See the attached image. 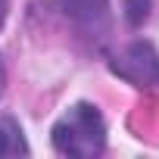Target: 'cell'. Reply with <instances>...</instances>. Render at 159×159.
I'll use <instances>...</instances> for the list:
<instances>
[{
    "label": "cell",
    "mask_w": 159,
    "mask_h": 159,
    "mask_svg": "<svg viewBox=\"0 0 159 159\" xmlns=\"http://www.w3.org/2000/svg\"><path fill=\"white\" fill-rule=\"evenodd\" d=\"M53 150L75 159H94L106 150V122L94 103H72L50 131Z\"/></svg>",
    "instance_id": "1"
},
{
    "label": "cell",
    "mask_w": 159,
    "mask_h": 159,
    "mask_svg": "<svg viewBox=\"0 0 159 159\" xmlns=\"http://www.w3.org/2000/svg\"><path fill=\"white\" fill-rule=\"evenodd\" d=\"M109 72L134 88H159V50L147 41H134L109 62Z\"/></svg>",
    "instance_id": "2"
},
{
    "label": "cell",
    "mask_w": 159,
    "mask_h": 159,
    "mask_svg": "<svg viewBox=\"0 0 159 159\" xmlns=\"http://www.w3.org/2000/svg\"><path fill=\"white\" fill-rule=\"evenodd\" d=\"M59 7L78 25H97L109 13V0H59Z\"/></svg>",
    "instance_id": "3"
},
{
    "label": "cell",
    "mask_w": 159,
    "mask_h": 159,
    "mask_svg": "<svg viewBox=\"0 0 159 159\" xmlns=\"http://www.w3.org/2000/svg\"><path fill=\"white\" fill-rule=\"evenodd\" d=\"M25 153H28V143L19 122L3 116L0 119V156H25Z\"/></svg>",
    "instance_id": "4"
},
{
    "label": "cell",
    "mask_w": 159,
    "mask_h": 159,
    "mask_svg": "<svg viewBox=\"0 0 159 159\" xmlns=\"http://www.w3.org/2000/svg\"><path fill=\"white\" fill-rule=\"evenodd\" d=\"M150 10H153V0H125V19L134 28L150 19Z\"/></svg>",
    "instance_id": "5"
},
{
    "label": "cell",
    "mask_w": 159,
    "mask_h": 159,
    "mask_svg": "<svg viewBox=\"0 0 159 159\" xmlns=\"http://www.w3.org/2000/svg\"><path fill=\"white\" fill-rule=\"evenodd\" d=\"M7 16H10V0H0V28H3Z\"/></svg>",
    "instance_id": "6"
},
{
    "label": "cell",
    "mask_w": 159,
    "mask_h": 159,
    "mask_svg": "<svg viewBox=\"0 0 159 159\" xmlns=\"http://www.w3.org/2000/svg\"><path fill=\"white\" fill-rule=\"evenodd\" d=\"M3 91H7V66L0 59V97H3Z\"/></svg>",
    "instance_id": "7"
}]
</instances>
